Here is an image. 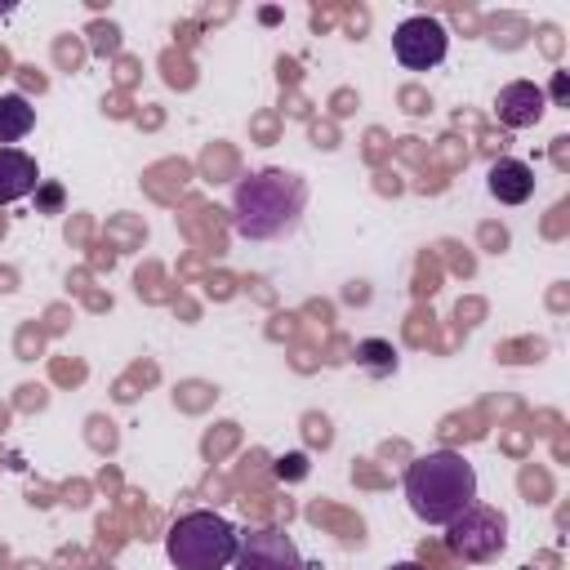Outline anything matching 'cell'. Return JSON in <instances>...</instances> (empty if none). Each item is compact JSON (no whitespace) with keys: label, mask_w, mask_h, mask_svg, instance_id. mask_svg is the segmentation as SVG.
<instances>
[{"label":"cell","mask_w":570,"mask_h":570,"mask_svg":"<svg viewBox=\"0 0 570 570\" xmlns=\"http://www.w3.org/2000/svg\"><path fill=\"white\" fill-rule=\"evenodd\" d=\"M307 183L294 169L245 174L232 191V223L240 240H281L303 223Z\"/></svg>","instance_id":"cell-1"},{"label":"cell","mask_w":570,"mask_h":570,"mask_svg":"<svg viewBox=\"0 0 570 570\" xmlns=\"http://www.w3.org/2000/svg\"><path fill=\"white\" fill-rule=\"evenodd\" d=\"M405 503L428 525H450L463 508L476 503V468L459 450L419 454L405 468Z\"/></svg>","instance_id":"cell-2"},{"label":"cell","mask_w":570,"mask_h":570,"mask_svg":"<svg viewBox=\"0 0 570 570\" xmlns=\"http://www.w3.org/2000/svg\"><path fill=\"white\" fill-rule=\"evenodd\" d=\"M236 539L240 530L227 517L196 508L169 525L165 557L174 561V570H227L236 561Z\"/></svg>","instance_id":"cell-3"},{"label":"cell","mask_w":570,"mask_h":570,"mask_svg":"<svg viewBox=\"0 0 570 570\" xmlns=\"http://www.w3.org/2000/svg\"><path fill=\"white\" fill-rule=\"evenodd\" d=\"M508 543V517L499 508H463L450 525H445V548L463 561H490L499 548Z\"/></svg>","instance_id":"cell-4"},{"label":"cell","mask_w":570,"mask_h":570,"mask_svg":"<svg viewBox=\"0 0 570 570\" xmlns=\"http://www.w3.org/2000/svg\"><path fill=\"white\" fill-rule=\"evenodd\" d=\"M392 53H396L401 67L428 71L450 53V31H445V22H436L428 13H414L392 31Z\"/></svg>","instance_id":"cell-5"},{"label":"cell","mask_w":570,"mask_h":570,"mask_svg":"<svg viewBox=\"0 0 570 570\" xmlns=\"http://www.w3.org/2000/svg\"><path fill=\"white\" fill-rule=\"evenodd\" d=\"M236 570H307L298 543L276 530V525H258V530H245L236 539Z\"/></svg>","instance_id":"cell-6"},{"label":"cell","mask_w":570,"mask_h":570,"mask_svg":"<svg viewBox=\"0 0 570 570\" xmlns=\"http://www.w3.org/2000/svg\"><path fill=\"white\" fill-rule=\"evenodd\" d=\"M494 111H499V120H503L508 129H530V125L548 111V94H543L534 80H512V85L499 89Z\"/></svg>","instance_id":"cell-7"},{"label":"cell","mask_w":570,"mask_h":570,"mask_svg":"<svg viewBox=\"0 0 570 570\" xmlns=\"http://www.w3.org/2000/svg\"><path fill=\"white\" fill-rule=\"evenodd\" d=\"M485 187H490V196H494L499 205H525V200L534 196V169H530L525 160L503 156V160L490 165Z\"/></svg>","instance_id":"cell-8"},{"label":"cell","mask_w":570,"mask_h":570,"mask_svg":"<svg viewBox=\"0 0 570 570\" xmlns=\"http://www.w3.org/2000/svg\"><path fill=\"white\" fill-rule=\"evenodd\" d=\"M36 187H40L36 156H27L22 147H0V205H13Z\"/></svg>","instance_id":"cell-9"},{"label":"cell","mask_w":570,"mask_h":570,"mask_svg":"<svg viewBox=\"0 0 570 570\" xmlns=\"http://www.w3.org/2000/svg\"><path fill=\"white\" fill-rule=\"evenodd\" d=\"M36 129V107L22 94H0V142H18Z\"/></svg>","instance_id":"cell-10"},{"label":"cell","mask_w":570,"mask_h":570,"mask_svg":"<svg viewBox=\"0 0 570 570\" xmlns=\"http://www.w3.org/2000/svg\"><path fill=\"white\" fill-rule=\"evenodd\" d=\"M356 356L374 370V374H387L392 365H396V352H392V343H379V338H365L361 347H356Z\"/></svg>","instance_id":"cell-11"},{"label":"cell","mask_w":570,"mask_h":570,"mask_svg":"<svg viewBox=\"0 0 570 570\" xmlns=\"http://www.w3.org/2000/svg\"><path fill=\"white\" fill-rule=\"evenodd\" d=\"M307 472V459L303 454H285V459H276V476L281 481H298Z\"/></svg>","instance_id":"cell-12"},{"label":"cell","mask_w":570,"mask_h":570,"mask_svg":"<svg viewBox=\"0 0 570 570\" xmlns=\"http://www.w3.org/2000/svg\"><path fill=\"white\" fill-rule=\"evenodd\" d=\"M36 191H40V187H36ZM58 200H62L58 187H45V191H40V205H45V209H58Z\"/></svg>","instance_id":"cell-13"},{"label":"cell","mask_w":570,"mask_h":570,"mask_svg":"<svg viewBox=\"0 0 570 570\" xmlns=\"http://www.w3.org/2000/svg\"><path fill=\"white\" fill-rule=\"evenodd\" d=\"M387 570H423L419 561H396V566H387Z\"/></svg>","instance_id":"cell-14"}]
</instances>
